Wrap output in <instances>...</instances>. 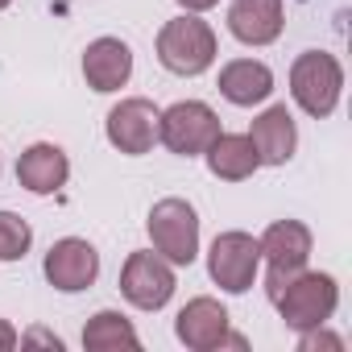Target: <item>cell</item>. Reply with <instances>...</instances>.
Listing matches in <instances>:
<instances>
[{
	"label": "cell",
	"mask_w": 352,
	"mask_h": 352,
	"mask_svg": "<svg viewBox=\"0 0 352 352\" xmlns=\"http://www.w3.org/2000/svg\"><path fill=\"white\" fill-rule=\"evenodd\" d=\"M174 336H179L187 348H195V352L224 348L228 344V311H224V302H216L208 294L191 298L179 311V319H174Z\"/></svg>",
	"instance_id": "cell-11"
},
{
	"label": "cell",
	"mask_w": 352,
	"mask_h": 352,
	"mask_svg": "<svg viewBox=\"0 0 352 352\" xmlns=\"http://www.w3.org/2000/svg\"><path fill=\"white\" fill-rule=\"evenodd\" d=\"M179 5L187 9V13H208V9H216L220 0H179Z\"/></svg>",
	"instance_id": "cell-23"
},
{
	"label": "cell",
	"mask_w": 352,
	"mask_h": 352,
	"mask_svg": "<svg viewBox=\"0 0 352 352\" xmlns=\"http://www.w3.org/2000/svg\"><path fill=\"white\" fill-rule=\"evenodd\" d=\"M42 270H46V282H50L54 290L79 294V290H87V286L100 278V253H96L87 241H79V236H63V241L50 245Z\"/></svg>",
	"instance_id": "cell-10"
},
{
	"label": "cell",
	"mask_w": 352,
	"mask_h": 352,
	"mask_svg": "<svg viewBox=\"0 0 352 352\" xmlns=\"http://www.w3.org/2000/svg\"><path fill=\"white\" fill-rule=\"evenodd\" d=\"M257 265H261V245L257 236L249 232H220L212 241V253H208V274L220 290L228 294H245L257 278Z\"/></svg>",
	"instance_id": "cell-7"
},
{
	"label": "cell",
	"mask_w": 352,
	"mask_h": 352,
	"mask_svg": "<svg viewBox=\"0 0 352 352\" xmlns=\"http://www.w3.org/2000/svg\"><path fill=\"white\" fill-rule=\"evenodd\" d=\"M340 87H344V67H340L336 54L302 50L294 58V67H290V96H294V104L307 116H315V120L331 116L336 104H340Z\"/></svg>",
	"instance_id": "cell-3"
},
{
	"label": "cell",
	"mask_w": 352,
	"mask_h": 352,
	"mask_svg": "<svg viewBox=\"0 0 352 352\" xmlns=\"http://www.w3.org/2000/svg\"><path fill=\"white\" fill-rule=\"evenodd\" d=\"M261 257L270 261V282H265V290H270V298L298 274V270H307V261H311V228L302 224V220H278V224H270L265 232H261Z\"/></svg>",
	"instance_id": "cell-6"
},
{
	"label": "cell",
	"mask_w": 352,
	"mask_h": 352,
	"mask_svg": "<svg viewBox=\"0 0 352 352\" xmlns=\"http://www.w3.org/2000/svg\"><path fill=\"white\" fill-rule=\"evenodd\" d=\"M34 245V228L17 212H0V261H21Z\"/></svg>",
	"instance_id": "cell-19"
},
{
	"label": "cell",
	"mask_w": 352,
	"mask_h": 352,
	"mask_svg": "<svg viewBox=\"0 0 352 352\" xmlns=\"http://www.w3.org/2000/svg\"><path fill=\"white\" fill-rule=\"evenodd\" d=\"M274 91V71L257 58H232L220 67V96L236 108H253L261 100H270Z\"/></svg>",
	"instance_id": "cell-16"
},
{
	"label": "cell",
	"mask_w": 352,
	"mask_h": 352,
	"mask_svg": "<svg viewBox=\"0 0 352 352\" xmlns=\"http://www.w3.org/2000/svg\"><path fill=\"white\" fill-rule=\"evenodd\" d=\"M149 241L170 265H191L199 257V216L187 199H157L149 208Z\"/></svg>",
	"instance_id": "cell-4"
},
{
	"label": "cell",
	"mask_w": 352,
	"mask_h": 352,
	"mask_svg": "<svg viewBox=\"0 0 352 352\" xmlns=\"http://www.w3.org/2000/svg\"><path fill=\"white\" fill-rule=\"evenodd\" d=\"M9 5H13V0H0V9H9Z\"/></svg>",
	"instance_id": "cell-24"
},
{
	"label": "cell",
	"mask_w": 352,
	"mask_h": 352,
	"mask_svg": "<svg viewBox=\"0 0 352 352\" xmlns=\"http://www.w3.org/2000/svg\"><path fill=\"white\" fill-rule=\"evenodd\" d=\"M157 63L170 75H204L216 63V34L195 13H183L157 30Z\"/></svg>",
	"instance_id": "cell-2"
},
{
	"label": "cell",
	"mask_w": 352,
	"mask_h": 352,
	"mask_svg": "<svg viewBox=\"0 0 352 352\" xmlns=\"http://www.w3.org/2000/svg\"><path fill=\"white\" fill-rule=\"evenodd\" d=\"M104 133L112 141V149L129 153V157H141L153 149L157 141V104L145 100V96H133V100H120L108 120H104Z\"/></svg>",
	"instance_id": "cell-9"
},
{
	"label": "cell",
	"mask_w": 352,
	"mask_h": 352,
	"mask_svg": "<svg viewBox=\"0 0 352 352\" xmlns=\"http://www.w3.org/2000/svg\"><path fill=\"white\" fill-rule=\"evenodd\" d=\"M204 157H208V170L216 174V179H224V183H245V179H253V170L261 166L249 133H220L204 149Z\"/></svg>",
	"instance_id": "cell-17"
},
{
	"label": "cell",
	"mask_w": 352,
	"mask_h": 352,
	"mask_svg": "<svg viewBox=\"0 0 352 352\" xmlns=\"http://www.w3.org/2000/svg\"><path fill=\"white\" fill-rule=\"evenodd\" d=\"M282 25H286L282 0H236V5L228 9V30L245 46H270V42H278Z\"/></svg>",
	"instance_id": "cell-14"
},
{
	"label": "cell",
	"mask_w": 352,
	"mask_h": 352,
	"mask_svg": "<svg viewBox=\"0 0 352 352\" xmlns=\"http://www.w3.org/2000/svg\"><path fill=\"white\" fill-rule=\"evenodd\" d=\"M319 348H331V352H340V348H344V340H340V336H331V331H323V327L298 331V352H319Z\"/></svg>",
	"instance_id": "cell-20"
},
{
	"label": "cell",
	"mask_w": 352,
	"mask_h": 352,
	"mask_svg": "<svg viewBox=\"0 0 352 352\" xmlns=\"http://www.w3.org/2000/svg\"><path fill=\"white\" fill-rule=\"evenodd\" d=\"M216 137H220V116L204 100H179L166 112H157V141L179 157L204 153Z\"/></svg>",
	"instance_id": "cell-5"
},
{
	"label": "cell",
	"mask_w": 352,
	"mask_h": 352,
	"mask_svg": "<svg viewBox=\"0 0 352 352\" xmlns=\"http://www.w3.org/2000/svg\"><path fill=\"white\" fill-rule=\"evenodd\" d=\"M174 270L162 253H129L124 270H120V294L137 307V311H162L174 298Z\"/></svg>",
	"instance_id": "cell-8"
},
{
	"label": "cell",
	"mask_w": 352,
	"mask_h": 352,
	"mask_svg": "<svg viewBox=\"0 0 352 352\" xmlns=\"http://www.w3.org/2000/svg\"><path fill=\"white\" fill-rule=\"evenodd\" d=\"M83 348L87 352H116V348H141V340L120 311H96L83 327Z\"/></svg>",
	"instance_id": "cell-18"
},
{
	"label": "cell",
	"mask_w": 352,
	"mask_h": 352,
	"mask_svg": "<svg viewBox=\"0 0 352 352\" xmlns=\"http://www.w3.org/2000/svg\"><path fill=\"white\" fill-rule=\"evenodd\" d=\"M21 344H50V348H54V352H58V348H63V340H58V336H46V331H30V336H25V340H21Z\"/></svg>",
	"instance_id": "cell-22"
},
{
	"label": "cell",
	"mask_w": 352,
	"mask_h": 352,
	"mask_svg": "<svg viewBox=\"0 0 352 352\" xmlns=\"http://www.w3.org/2000/svg\"><path fill=\"white\" fill-rule=\"evenodd\" d=\"M278 311H282V323L290 331H311V327H323L331 315H336V302H340V286L331 274H315V270H298L278 294H274Z\"/></svg>",
	"instance_id": "cell-1"
},
{
	"label": "cell",
	"mask_w": 352,
	"mask_h": 352,
	"mask_svg": "<svg viewBox=\"0 0 352 352\" xmlns=\"http://www.w3.org/2000/svg\"><path fill=\"white\" fill-rule=\"evenodd\" d=\"M133 75V50L120 38H96L83 50V79L91 91H120Z\"/></svg>",
	"instance_id": "cell-12"
},
{
	"label": "cell",
	"mask_w": 352,
	"mask_h": 352,
	"mask_svg": "<svg viewBox=\"0 0 352 352\" xmlns=\"http://www.w3.org/2000/svg\"><path fill=\"white\" fill-rule=\"evenodd\" d=\"M249 141H253L261 166H286V162L294 157V149H298V129H294L290 108H286V104L265 108V112L253 120Z\"/></svg>",
	"instance_id": "cell-13"
},
{
	"label": "cell",
	"mask_w": 352,
	"mask_h": 352,
	"mask_svg": "<svg viewBox=\"0 0 352 352\" xmlns=\"http://www.w3.org/2000/svg\"><path fill=\"white\" fill-rule=\"evenodd\" d=\"M67 179H71V162L50 141H38L17 157V183L34 195H54L58 187H67Z\"/></svg>",
	"instance_id": "cell-15"
},
{
	"label": "cell",
	"mask_w": 352,
	"mask_h": 352,
	"mask_svg": "<svg viewBox=\"0 0 352 352\" xmlns=\"http://www.w3.org/2000/svg\"><path fill=\"white\" fill-rule=\"evenodd\" d=\"M17 331H13V323H5V319H0V352H9V348H17Z\"/></svg>",
	"instance_id": "cell-21"
}]
</instances>
